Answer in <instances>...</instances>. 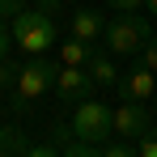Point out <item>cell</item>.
I'll return each instance as SVG.
<instances>
[{"mask_svg":"<svg viewBox=\"0 0 157 157\" xmlns=\"http://www.w3.org/2000/svg\"><path fill=\"white\" fill-rule=\"evenodd\" d=\"M13 43H17L26 55L51 51L55 47V21H51V13H43V9H21V13L13 17Z\"/></svg>","mask_w":157,"mask_h":157,"instance_id":"6da1fadb","label":"cell"},{"mask_svg":"<svg viewBox=\"0 0 157 157\" xmlns=\"http://www.w3.org/2000/svg\"><path fill=\"white\" fill-rule=\"evenodd\" d=\"M153 34H149V21L140 17V13H119L110 26H106L102 43L110 55H140V47L149 43Z\"/></svg>","mask_w":157,"mask_h":157,"instance_id":"7a4b0ae2","label":"cell"},{"mask_svg":"<svg viewBox=\"0 0 157 157\" xmlns=\"http://www.w3.org/2000/svg\"><path fill=\"white\" fill-rule=\"evenodd\" d=\"M110 132H115V110H110V106L85 98V102L72 110V136H77L81 144H106Z\"/></svg>","mask_w":157,"mask_h":157,"instance_id":"3957f363","label":"cell"},{"mask_svg":"<svg viewBox=\"0 0 157 157\" xmlns=\"http://www.w3.org/2000/svg\"><path fill=\"white\" fill-rule=\"evenodd\" d=\"M55 77H59V64L43 59V55H30L26 64L17 68V81H13V89H17V106H26V102H34L38 94L55 89Z\"/></svg>","mask_w":157,"mask_h":157,"instance_id":"277c9868","label":"cell"},{"mask_svg":"<svg viewBox=\"0 0 157 157\" xmlns=\"http://www.w3.org/2000/svg\"><path fill=\"white\" fill-rule=\"evenodd\" d=\"M115 132L128 136V140H140V136L149 132V102L128 98L123 106H115Z\"/></svg>","mask_w":157,"mask_h":157,"instance_id":"5b68a950","label":"cell"},{"mask_svg":"<svg viewBox=\"0 0 157 157\" xmlns=\"http://www.w3.org/2000/svg\"><path fill=\"white\" fill-rule=\"evenodd\" d=\"M89 89H94V77L77 68V64H59V77H55V94L64 98V102H85L89 98Z\"/></svg>","mask_w":157,"mask_h":157,"instance_id":"8992f818","label":"cell"},{"mask_svg":"<svg viewBox=\"0 0 157 157\" xmlns=\"http://www.w3.org/2000/svg\"><path fill=\"white\" fill-rule=\"evenodd\" d=\"M119 89H123V98L149 102V98L157 94V72H149V68H132L128 77H119Z\"/></svg>","mask_w":157,"mask_h":157,"instance_id":"52a82bcc","label":"cell"},{"mask_svg":"<svg viewBox=\"0 0 157 157\" xmlns=\"http://www.w3.org/2000/svg\"><path fill=\"white\" fill-rule=\"evenodd\" d=\"M106 34V21L98 9H77L72 13V38H81V43H98Z\"/></svg>","mask_w":157,"mask_h":157,"instance_id":"ba28073f","label":"cell"},{"mask_svg":"<svg viewBox=\"0 0 157 157\" xmlns=\"http://www.w3.org/2000/svg\"><path fill=\"white\" fill-rule=\"evenodd\" d=\"M85 72L94 77V85H119V72H115V55H110V51H102V47L89 55Z\"/></svg>","mask_w":157,"mask_h":157,"instance_id":"9c48e42d","label":"cell"},{"mask_svg":"<svg viewBox=\"0 0 157 157\" xmlns=\"http://www.w3.org/2000/svg\"><path fill=\"white\" fill-rule=\"evenodd\" d=\"M94 51H98L94 43H81V38H68V43L59 47V64H77V68H85Z\"/></svg>","mask_w":157,"mask_h":157,"instance_id":"30bf717a","label":"cell"},{"mask_svg":"<svg viewBox=\"0 0 157 157\" xmlns=\"http://www.w3.org/2000/svg\"><path fill=\"white\" fill-rule=\"evenodd\" d=\"M26 153V136L17 128H0V157H17Z\"/></svg>","mask_w":157,"mask_h":157,"instance_id":"8fae6325","label":"cell"},{"mask_svg":"<svg viewBox=\"0 0 157 157\" xmlns=\"http://www.w3.org/2000/svg\"><path fill=\"white\" fill-rule=\"evenodd\" d=\"M140 68H149V72H157V38H149V43L140 47Z\"/></svg>","mask_w":157,"mask_h":157,"instance_id":"7c38bea8","label":"cell"},{"mask_svg":"<svg viewBox=\"0 0 157 157\" xmlns=\"http://www.w3.org/2000/svg\"><path fill=\"white\" fill-rule=\"evenodd\" d=\"M136 153H140V157H157V132H153V128H149L144 136H140V144H136Z\"/></svg>","mask_w":157,"mask_h":157,"instance_id":"4fadbf2b","label":"cell"},{"mask_svg":"<svg viewBox=\"0 0 157 157\" xmlns=\"http://www.w3.org/2000/svg\"><path fill=\"white\" fill-rule=\"evenodd\" d=\"M106 4H110L115 13H140V9H144L149 0H106Z\"/></svg>","mask_w":157,"mask_h":157,"instance_id":"5bb4252c","label":"cell"},{"mask_svg":"<svg viewBox=\"0 0 157 157\" xmlns=\"http://www.w3.org/2000/svg\"><path fill=\"white\" fill-rule=\"evenodd\" d=\"M64 157H102L98 149H81V140H68L64 144Z\"/></svg>","mask_w":157,"mask_h":157,"instance_id":"9a60e30c","label":"cell"},{"mask_svg":"<svg viewBox=\"0 0 157 157\" xmlns=\"http://www.w3.org/2000/svg\"><path fill=\"white\" fill-rule=\"evenodd\" d=\"M102 157H140L132 144H110V149H102Z\"/></svg>","mask_w":157,"mask_h":157,"instance_id":"2e32d148","label":"cell"},{"mask_svg":"<svg viewBox=\"0 0 157 157\" xmlns=\"http://www.w3.org/2000/svg\"><path fill=\"white\" fill-rule=\"evenodd\" d=\"M26 9V0H0V17H17Z\"/></svg>","mask_w":157,"mask_h":157,"instance_id":"e0dca14e","label":"cell"},{"mask_svg":"<svg viewBox=\"0 0 157 157\" xmlns=\"http://www.w3.org/2000/svg\"><path fill=\"white\" fill-rule=\"evenodd\" d=\"M9 43H13V34H9V30H4V17H0V59H4V55H9Z\"/></svg>","mask_w":157,"mask_h":157,"instance_id":"ac0fdd59","label":"cell"},{"mask_svg":"<svg viewBox=\"0 0 157 157\" xmlns=\"http://www.w3.org/2000/svg\"><path fill=\"white\" fill-rule=\"evenodd\" d=\"M21 157H59V153H55V149H47V144H38V149H26Z\"/></svg>","mask_w":157,"mask_h":157,"instance_id":"d6986e66","label":"cell"},{"mask_svg":"<svg viewBox=\"0 0 157 157\" xmlns=\"http://www.w3.org/2000/svg\"><path fill=\"white\" fill-rule=\"evenodd\" d=\"M9 81H17V72H13V68H9V64H4V59H0V89H4V85H9Z\"/></svg>","mask_w":157,"mask_h":157,"instance_id":"ffe728a7","label":"cell"},{"mask_svg":"<svg viewBox=\"0 0 157 157\" xmlns=\"http://www.w3.org/2000/svg\"><path fill=\"white\" fill-rule=\"evenodd\" d=\"M38 9H43V13H55V9H59V0H38Z\"/></svg>","mask_w":157,"mask_h":157,"instance_id":"44dd1931","label":"cell"},{"mask_svg":"<svg viewBox=\"0 0 157 157\" xmlns=\"http://www.w3.org/2000/svg\"><path fill=\"white\" fill-rule=\"evenodd\" d=\"M149 13H153V17H157V0H149Z\"/></svg>","mask_w":157,"mask_h":157,"instance_id":"7402d4cb","label":"cell"},{"mask_svg":"<svg viewBox=\"0 0 157 157\" xmlns=\"http://www.w3.org/2000/svg\"><path fill=\"white\" fill-rule=\"evenodd\" d=\"M153 110H157V94H153Z\"/></svg>","mask_w":157,"mask_h":157,"instance_id":"603a6c76","label":"cell"}]
</instances>
